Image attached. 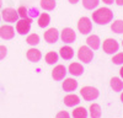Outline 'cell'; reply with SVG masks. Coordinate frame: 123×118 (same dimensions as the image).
Here are the masks:
<instances>
[{
	"instance_id": "21",
	"label": "cell",
	"mask_w": 123,
	"mask_h": 118,
	"mask_svg": "<svg viewBox=\"0 0 123 118\" xmlns=\"http://www.w3.org/2000/svg\"><path fill=\"white\" fill-rule=\"evenodd\" d=\"M73 117L74 118H87V111L84 107H78L73 111Z\"/></svg>"
},
{
	"instance_id": "9",
	"label": "cell",
	"mask_w": 123,
	"mask_h": 118,
	"mask_svg": "<svg viewBox=\"0 0 123 118\" xmlns=\"http://www.w3.org/2000/svg\"><path fill=\"white\" fill-rule=\"evenodd\" d=\"M15 36V30L12 26L9 25H4L0 27V37L3 39H11Z\"/></svg>"
},
{
	"instance_id": "37",
	"label": "cell",
	"mask_w": 123,
	"mask_h": 118,
	"mask_svg": "<svg viewBox=\"0 0 123 118\" xmlns=\"http://www.w3.org/2000/svg\"><path fill=\"white\" fill-rule=\"evenodd\" d=\"M122 46H123V41H122Z\"/></svg>"
},
{
	"instance_id": "4",
	"label": "cell",
	"mask_w": 123,
	"mask_h": 118,
	"mask_svg": "<svg viewBox=\"0 0 123 118\" xmlns=\"http://www.w3.org/2000/svg\"><path fill=\"white\" fill-rule=\"evenodd\" d=\"M78 30L80 33L89 35L92 30V22L90 21L89 17H81L78 22Z\"/></svg>"
},
{
	"instance_id": "12",
	"label": "cell",
	"mask_w": 123,
	"mask_h": 118,
	"mask_svg": "<svg viewBox=\"0 0 123 118\" xmlns=\"http://www.w3.org/2000/svg\"><path fill=\"white\" fill-rule=\"evenodd\" d=\"M78 87V81L74 80V79H65L64 83H63V90L67 92H71V91H75Z\"/></svg>"
},
{
	"instance_id": "10",
	"label": "cell",
	"mask_w": 123,
	"mask_h": 118,
	"mask_svg": "<svg viewBox=\"0 0 123 118\" xmlns=\"http://www.w3.org/2000/svg\"><path fill=\"white\" fill-rule=\"evenodd\" d=\"M67 74V69L64 65H57L53 70H52V77L54 79L55 81H60L65 77Z\"/></svg>"
},
{
	"instance_id": "26",
	"label": "cell",
	"mask_w": 123,
	"mask_h": 118,
	"mask_svg": "<svg viewBox=\"0 0 123 118\" xmlns=\"http://www.w3.org/2000/svg\"><path fill=\"white\" fill-rule=\"evenodd\" d=\"M26 42H27L28 44H31V46H36V44L39 43V36L36 35V33L30 35V36L27 37V39H26Z\"/></svg>"
},
{
	"instance_id": "13",
	"label": "cell",
	"mask_w": 123,
	"mask_h": 118,
	"mask_svg": "<svg viewBox=\"0 0 123 118\" xmlns=\"http://www.w3.org/2000/svg\"><path fill=\"white\" fill-rule=\"evenodd\" d=\"M26 55H27V59H28V60H30V62H33V63L39 62L41 57H42L41 52L38 51V49H36V48H31V49H28Z\"/></svg>"
},
{
	"instance_id": "24",
	"label": "cell",
	"mask_w": 123,
	"mask_h": 118,
	"mask_svg": "<svg viewBox=\"0 0 123 118\" xmlns=\"http://www.w3.org/2000/svg\"><path fill=\"white\" fill-rule=\"evenodd\" d=\"M83 6L87 10H94L98 6V0H83Z\"/></svg>"
},
{
	"instance_id": "17",
	"label": "cell",
	"mask_w": 123,
	"mask_h": 118,
	"mask_svg": "<svg viewBox=\"0 0 123 118\" xmlns=\"http://www.w3.org/2000/svg\"><path fill=\"white\" fill-rule=\"evenodd\" d=\"M64 103L68 107H74V106L80 103V98L76 95H68L64 97Z\"/></svg>"
},
{
	"instance_id": "5",
	"label": "cell",
	"mask_w": 123,
	"mask_h": 118,
	"mask_svg": "<svg viewBox=\"0 0 123 118\" xmlns=\"http://www.w3.org/2000/svg\"><path fill=\"white\" fill-rule=\"evenodd\" d=\"M102 48H104V52H106L107 54H113V53H116L118 51L119 44H118V42L116 41V39L108 38V39H106V41L104 42Z\"/></svg>"
},
{
	"instance_id": "14",
	"label": "cell",
	"mask_w": 123,
	"mask_h": 118,
	"mask_svg": "<svg viewBox=\"0 0 123 118\" xmlns=\"http://www.w3.org/2000/svg\"><path fill=\"white\" fill-rule=\"evenodd\" d=\"M86 43H87V47H90L92 51H96V49H98V47H100V38L96 35L89 36L87 39H86Z\"/></svg>"
},
{
	"instance_id": "6",
	"label": "cell",
	"mask_w": 123,
	"mask_h": 118,
	"mask_svg": "<svg viewBox=\"0 0 123 118\" xmlns=\"http://www.w3.org/2000/svg\"><path fill=\"white\" fill-rule=\"evenodd\" d=\"M31 18L28 17H25L22 20H20V21L16 24V31L20 33V35H26L28 33L30 28H31Z\"/></svg>"
},
{
	"instance_id": "11",
	"label": "cell",
	"mask_w": 123,
	"mask_h": 118,
	"mask_svg": "<svg viewBox=\"0 0 123 118\" xmlns=\"http://www.w3.org/2000/svg\"><path fill=\"white\" fill-rule=\"evenodd\" d=\"M58 38H59V32L57 31V28H49L48 31L44 32V39H46V42L50 43V44H53L58 41Z\"/></svg>"
},
{
	"instance_id": "34",
	"label": "cell",
	"mask_w": 123,
	"mask_h": 118,
	"mask_svg": "<svg viewBox=\"0 0 123 118\" xmlns=\"http://www.w3.org/2000/svg\"><path fill=\"white\" fill-rule=\"evenodd\" d=\"M119 74H121V76H122V79H123V66H122V69L119 70Z\"/></svg>"
},
{
	"instance_id": "16",
	"label": "cell",
	"mask_w": 123,
	"mask_h": 118,
	"mask_svg": "<svg viewBox=\"0 0 123 118\" xmlns=\"http://www.w3.org/2000/svg\"><path fill=\"white\" fill-rule=\"evenodd\" d=\"M60 57L64 59V60H69L74 57V51L73 48L69 47V46H65V47H62L60 48Z\"/></svg>"
},
{
	"instance_id": "36",
	"label": "cell",
	"mask_w": 123,
	"mask_h": 118,
	"mask_svg": "<svg viewBox=\"0 0 123 118\" xmlns=\"http://www.w3.org/2000/svg\"><path fill=\"white\" fill-rule=\"evenodd\" d=\"M0 6H1V0H0Z\"/></svg>"
},
{
	"instance_id": "23",
	"label": "cell",
	"mask_w": 123,
	"mask_h": 118,
	"mask_svg": "<svg viewBox=\"0 0 123 118\" xmlns=\"http://www.w3.org/2000/svg\"><path fill=\"white\" fill-rule=\"evenodd\" d=\"M41 7L50 11L55 7V0H41Z\"/></svg>"
},
{
	"instance_id": "7",
	"label": "cell",
	"mask_w": 123,
	"mask_h": 118,
	"mask_svg": "<svg viewBox=\"0 0 123 118\" xmlns=\"http://www.w3.org/2000/svg\"><path fill=\"white\" fill-rule=\"evenodd\" d=\"M3 18L6 22H16L18 18V14L17 10L12 9V7H6L3 10Z\"/></svg>"
},
{
	"instance_id": "15",
	"label": "cell",
	"mask_w": 123,
	"mask_h": 118,
	"mask_svg": "<svg viewBox=\"0 0 123 118\" xmlns=\"http://www.w3.org/2000/svg\"><path fill=\"white\" fill-rule=\"evenodd\" d=\"M69 73L71 75H74V76H80L81 74L84 73V68L79 63H71L69 65Z\"/></svg>"
},
{
	"instance_id": "2",
	"label": "cell",
	"mask_w": 123,
	"mask_h": 118,
	"mask_svg": "<svg viewBox=\"0 0 123 118\" xmlns=\"http://www.w3.org/2000/svg\"><path fill=\"white\" fill-rule=\"evenodd\" d=\"M80 94L86 101H94L98 97V90L94 86H84L81 88Z\"/></svg>"
},
{
	"instance_id": "35",
	"label": "cell",
	"mask_w": 123,
	"mask_h": 118,
	"mask_svg": "<svg viewBox=\"0 0 123 118\" xmlns=\"http://www.w3.org/2000/svg\"><path fill=\"white\" fill-rule=\"evenodd\" d=\"M121 100H122V102H123V92H122V95H121Z\"/></svg>"
},
{
	"instance_id": "1",
	"label": "cell",
	"mask_w": 123,
	"mask_h": 118,
	"mask_svg": "<svg viewBox=\"0 0 123 118\" xmlns=\"http://www.w3.org/2000/svg\"><path fill=\"white\" fill-rule=\"evenodd\" d=\"M113 18V12L108 7H100L95 12H92V20L97 25H107Z\"/></svg>"
},
{
	"instance_id": "31",
	"label": "cell",
	"mask_w": 123,
	"mask_h": 118,
	"mask_svg": "<svg viewBox=\"0 0 123 118\" xmlns=\"http://www.w3.org/2000/svg\"><path fill=\"white\" fill-rule=\"evenodd\" d=\"M102 1H104L105 4H107V5H111V4H113L115 0H102Z\"/></svg>"
},
{
	"instance_id": "19",
	"label": "cell",
	"mask_w": 123,
	"mask_h": 118,
	"mask_svg": "<svg viewBox=\"0 0 123 118\" xmlns=\"http://www.w3.org/2000/svg\"><path fill=\"white\" fill-rule=\"evenodd\" d=\"M101 114H102V112H101L100 105L92 103V105L90 106V116H91V118H100Z\"/></svg>"
},
{
	"instance_id": "3",
	"label": "cell",
	"mask_w": 123,
	"mask_h": 118,
	"mask_svg": "<svg viewBox=\"0 0 123 118\" xmlns=\"http://www.w3.org/2000/svg\"><path fill=\"white\" fill-rule=\"evenodd\" d=\"M78 58L80 59L81 62L84 63H90L94 58V52L92 49L87 46H83L79 48V52H78Z\"/></svg>"
},
{
	"instance_id": "20",
	"label": "cell",
	"mask_w": 123,
	"mask_h": 118,
	"mask_svg": "<svg viewBox=\"0 0 123 118\" xmlns=\"http://www.w3.org/2000/svg\"><path fill=\"white\" fill-rule=\"evenodd\" d=\"M49 21H50V17H49V15L48 14H46V12H43V14H41L39 15V17H38V26L39 27H42V28H44V27H47L48 25H49Z\"/></svg>"
},
{
	"instance_id": "32",
	"label": "cell",
	"mask_w": 123,
	"mask_h": 118,
	"mask_svg": "<svg viewBox=\"0 0 123 118\" xmlns=\"http://www.w3.org/2000/svg\"><path fill=\"white\" fill-rule=\"evenodd\" d=\"M116 4L119 5V6H122L123 5V0H116Z\"/></svg>"
},
{
	"instance_id": "22",
	"label": "cell",
	"mask_w": 123,
	"mask_h": 118,
	"mask_svg": "<svg viewBox=\"0 0 123 118\" xmlns=\"http://www.w3.org/2000/svg\"><path fill=\"white\" fill-rule=\"evenodd\" d=\"M111 30L113 31L115 33H123V21L122 20H117L113 24L111 25Z\"/></svg>"
},
{
	"instance_id": "27",
	"label": "cell",
	"mask_w": 123,
	"mask_h": 118,
	"mask_svg": "<svg viewBox=\"0 0 123 118\" xmlns=\"http://www.w3.org/2000/svg\"><path fill=\"white\" fill-rule=\"evenodd\" d=\"M112 63L116 65H122L123 64V53H118L112 58Z\"/></svg>"
},
{
	"instance_id": "25",
	"label": "cell",
	"mask_w": 123,
	"mask_h": 118,
	"mask_svg": "<svg viewBox=\"0 0 123 118\" xmlns=\"http://www.w3.org/2000/svg\"><path fill=\"white\" fill-rule=\"evenodd\" d=\"M58 59H59V55L55 53V52H49L46 54V62L48 64H54L58 62Z\"/></svg>"
},
{
	"instance_id": "30",
	"label": "cell",
	"mask_w": 123,
	"mask_h": 118,
	"mask_svg": "<svg viewBox=\"0 0 123 118\" xmlns=\"http://www.w3.org/2000/svg\"><path fill=\"white\" fill-rule=\"evenodd\" d=\"M55 118H69V113L67 111H60L57 113Z\"/></svg>"
},
{
	"instance_id": "8",
	"label": "cell",
	"mask_w": 123,
	"mask_h": 118,
	"mask_svg": "<svg viewBox=\"0 0 123 118\" xmlns=\"http://www.w3.org/2000/svg\"><path fill=\"white\" fill-rule=\"evenodd\" d=\"M60 37H62V41H63L64 43H73L75 39H76V35L74 32V30H71L69 27L63 28Z\"/></svg>"
},
{
	"instance_id": "28",
	"label": "cell",
	"mask_w": 123,
	"mask_h": 118,
	"mask_svg": "<svg viewBox=\"0 0 123 118\" xmlns=\"http://www.w3.org/2000/svg\"><path fill=\"white\" fill-rule=\"evenodd\" d=\"M17 14H18V16H20V17H22V18L27 17V9H26V7H24V6L18 7V10H17Z\"/></svg>"
},
{
	"instance_id": "29",
	"label": "cell",
	"mask_w": 123,
	"mask_h": 118,
	"mask_svg": "<svg viewBox=\"0 0 123 118\" xmlns=\"http://www.w3.org/2000/svg\"><path fill=\"white\" fill-rule=\"evenodd\" d=\"M6 54H7V48L5 46H0V60H3L6 57Z\"/></svg>"
},
{
	"instance_id": "33",
	"label": "cell",
	"mask_w": 123,
	"mask_h": 118,
	"mask_svg": "<svg viewBox=\"0 0 123 118\" xmlns=\"http://www.w3.org/2000/svg\"><path fill=\"white\" fill-rule=\"evenodd\" d=\"M78 1H79V0H69V3H70V4H76Z\"/></svg>"
},
{
	"instance_id": "18",
	"label": "cell",
	"mask_w": 123,
	"mask_h": 118,
	"mask_svg": "<svg viewBox=\"0 0 123 118\" xmlns=\"http://www.w3.org/2000/svg\"><path fill=\"white\" fill-rule=\"evenodd\" d=\"M111 87H112V90L116 91V92H119L123 90V81L121 80L119 77L115 76V77H112L111 79Z\"/></svg>"
}]
</instances>
